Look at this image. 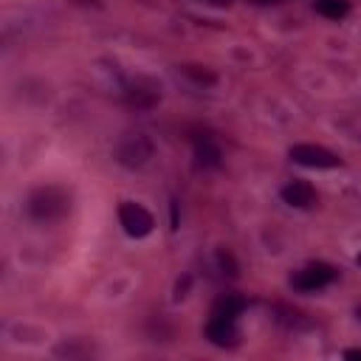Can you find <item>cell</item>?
<instances>
[{"instance_id":"cell-1","label":"cell","mask_w":361,"mask_h":361,"mask_svg":"<svg viewBox=\"0 0 361 361\" xmlns=\"http://www.w3.org/2000/svg\"><path fill=\"white\" fill-rule=\"evenodd\" d=\"M68 209H71V195L62 186H39L28 195V203H25V212L39 223L59 220L68 214Z\"/></svg>"},{"instance_id":"cell-2","label":"cell","mask_w":361,"mask_h":361,"mask_svg":"<svg viewBox=\"0 0 361 361\" xmlns=\"http://www.w3.org/2000/svg\"><path fill=\"white\" fill-rule=\"evenodd\" d=\"M152 158V141L144 133H127L116 144V161L127 169H141Z\"/></svg>"},{"instance_id":"cell-3","label":"cell","mask_w":361,"mask_h":361,"mask_svg":"<svg viewBox=\"0 0 361 361\" xmlns=\"http://www.w3.org/2000/svg\"><path fill=\"white\" fill-rule=\"evenodd\" d=\"M336 276H338L336 265H330V262H307L305 268L290 274V285L296 290H319V288H327Z\"/></svg>"},{"instance_id":"cell-4","label":"cell","mask_w":361,"mask_h":361,"mask_svg":"<svg viewBox=\"0 0 361 361\" xmlns=\"http://www.w3.org/2000/svg\"><path fill=\"white\" fill-rule=\"evenodd\" d=\"M288 155H290L293 164L310 166V169H333V166L341 164V158L333 149L322 147V144H293Z\"/></svg>"},{"instance_id":"cell-5","label":"cell","mask_w":361,"mask_h":361,"mask_svg":"<svg viewBox=\"0 0 361 361\" xmlns=\"http://www.w3.org/2000/svg\"><path fill=\"white\" fill-rule=\"evenodd\" d=\"M118 223L130 237H147L155 228V217L149 214V209L135 200H124L118 206Z\"/></svg>"},{"instance_id":"cell-6","label":"cell","mask_w":361,"mask_h":361,"mask_svg":"<svg viewBox=\"0 0 361 361\" xmlns=\"http://www.w3.org/2000/svg\"><path fill=\"white\" fill-rule=\"evenodd\" d=\"M124 102L135 110H149L161 102V87L149 76H135L133 82L124 85Z\"/></svg>"},{"instance_id":"cell-7","label":"cell","mask_w":361,"mask_h":361,"mask_svg":"<svg viewBox=\"0 0 361 361\" xmlns=\"http://www.w3.org/2000/svg\"><path fill=\"white\" fill-rule=\"evenodd\" d=\"M206 338L212 344H217V347H228L231 350V347L240 344V330H237L234 319H217V316H212L206 322Z\"/></svg>"},{"instance_id":"cell-8","label":"cell","mask_w":361,"mask_h":361,"mask_svg":"<svg viewBox=\"0 0 361 361\" xmlns=\"http://www.w3.org/2000/svg\"><path fill=\"white\" fill-rule=\"evenodd\" d=\"M282 200L288 203V206H293V209H310V206H316V189L310 186V183H305V180H293V183H288V186H282Z\"/></svg>"},{"instance_id":"cell-9","label":"cell","mask_w":361,"mask_h":361,"mask_svg":"<svg viewBox=\"0 0 361 361\" xmlns=\"http://www.w3.org/2000/svg\"><path fill=\"white\" fill-rule=\"evenodd\" d=\"M195 158L200 166H220V147L212 135L200 133L195 135Z\"/></svg>"},{"instance_id":"cell-10","label":"cell","mask_w":361,"mask_h":361,"mask_svg":"<svg viewBox=\"0 0 361 361\" xmlns=\"http://www.w3.org/2000/svg\"><path fill=\"white\" fill-rule=\"evenodd\" d=\"M243 307H245V299L240 293H223L220 299H214L212 316H217V319H237L243 313Z\"/></svg>"},{"instance_id":"cell-11","label":"cell","mask_w":361,"mask_h":361,"mask_svg":"<svg viewBox=\"0 0 361 361\" xmlns=\"http://www.w3.org/2000/svg\"><path fill=\"white\" fill-rule=\"evenodd\" d=\"M276 322H279V324H285V327H293V330L310 327V319H307L302 310H293V307H285V305H279V307H276Z\"/></svg>"},{"instance_id":"cell-12","label":"cell","mask_w":361,"mask_h":361,"mask_svg":"<svg viewBox=\"0 0 361 361\" xmlns=\"http://www.w3.org/2000/svg\"><path fill=\"white\" fill-rule=\"evenodd\" d=\"M316 11H319L322 17L341 20V17L350 11V3H347V0H316Z\"/></svg>"},{"instance_id":"cell-13","label":"cell","mask_w":361,"mask_h":361,"mask_svg":"<svg viewBox=\"0 0 361 361\" xmlns=\"http://www.w3.org/2000/svg\"><path fill=\"white\" fill-rule=\"evenodd\" d=\"M183 73L192 76V79L200 82V85H214V79H217L212 71H206V68H200V65H183Z\"/></svg>"},{"instance_id":"cell-14","label":"cell","mask_w":361,"mask_h":361,"mask_svg":"<svg viewBox=\"0 0 361 361\" xmlns=\"http://www.w3.org/2000/svg\"><path fill=\"white\" fill-rule=\"evenodd\" d=\"M344 358H361V350H344Z\"/></svg>"},{"instance_id":"cell-15","label":"cell","mask_w":361,"mask_h":361,"mask_svg":"<svg viewBox=\"0 0 361 361\" xmlns=\"http://www.w3.org/2000/svg\"><path fill=\"white\" fill-rule=\"evenodd\" d=\"M355 316H358V319H361V305H355Z\"/></svg>"},{"instance_id":"cell-16","label":"cell","mask_w":361,"mask_h":361,"mask_svg":"<svg viewBox=\"0 0 361 361\" xmlns=\"http://www.w3.org/2000/svg\"><path fill=\"white\" fill-rule=\"evenodd\" d=\"M358 265H361V254H358Z\"/></svg>"}]
</instances>
